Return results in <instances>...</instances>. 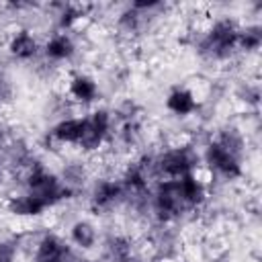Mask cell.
Wrapping results in <instances>:
<instances>
[{
	"mask_svg": "<svg viewBox=\"0 0 262 262\" xmlns=\"http://www.w3.org/2000/svg\"><path fill=\"white\" fill-rule=\"evenodd\" d=\"M237 31L239 23L231 16L213 18L192 39L196 55L207 63H227L237 53Z\"/></svg>",
	"mask_w": 262,
	"mask_h": 262,
	"instance_id": "obj_1",
	"label": "cell"
},
{
	"mask_svg": "<svg viewBox=\"0 0 262 262\" xmlns=\"http://www.w3.org/2000/svg\"><path fill=\"white\" fill-rule=\"evenodd\" d=\"M0 156H2V162H4V166H6V172L16 174L18 178H20L29 168H33V166L39 162V158H37L33 145H31L25 137H18V135H14V137L10 139V143L4 147V151H2Z\"/></svg>",
	"mask_w": 262,
	"mask_h": 262,
	"instance_id": "obj_11",
	"label": "cell"
},
{
	"mask_svg": "<svg viewBox=\"0 0 262 262\" xmlns=\"http://www.w3.org/2000/svg\"><path fill=\"white\" fill-rule=\"evenodd\" d=\"M78 262H102V260H98V258H80Z\"/></svg>",
	"mask_w": 262,
	"mask_h": 262,
	"instance_id": "obj_30",
	"label": "cell"
},
{
	"mask_svg": "<svg viewBox=\"0 0 262 262\" xmlns=\"http://www.w3.org/2000/svg\"><path fill=\"white\" fill-rule=\"evenodd\" d=\"M115 129H117V123H115L111 108L94 106L92 111H88L82 117V135H80V141L76 147L88 156L96 154L102 147L111 145Z\"/></svg>",
	"mask_w": 262,
	"mask_h": 262,
	"instance_id": "obj_4",
	"label": "cell"
},
{
	"mask_svg": "<svg viewBox=\"0 0 262 262\" xmlns=\"http://www.w3.org/2000/svg\"><path fill=\"white\" fill-rule=\"evenodd\" d=\"M14 100V82L4 68H0V106H6Z\"/></svg>",
	"mask_w": 262,
	"mask_h": 262,
	"instance_id": "obj_26",
	"label": "cell"
},
{
	"mask_svg": "<svg viewBox=\"0 0 262 262\" xmlns=\"http://www.w3.org/2000/svg\"><path fill=\"white\" fill-rule=\"evenodd\" d=\"M86 10H88V6L70 4V2L49 4V12H51V18L55 23V31H70V29H74L86 16Z\"/></svg>",
	"mask_w": 262,
	"mask_h": 262,
	"instance_id": "obj_20",
	"label": "cell"
},
{
	"mask_svg": "<svg viewBox=\"0 0 262 262\" xmlns=\"http://www.w3.org/2000/svg\"><path fill=\"white\" fill-rule=\"evenodd\" d=\"M149 248L158 260H172L180 250V235L174 225H156L149 235Z\"/></svg>",
	"mask_w": 262,
	"mask_h": 262,
	"instance_id": "obj_17",
	"label": "cell"
},
{
	"mask_svg": "<svg viewBox=\"0 0 262 262\" xmlns=\"http://www.w3.org/2000/svg\"><path fill=\"white\" fill-rule=\"evenodd\" d=\"M68 242L74 250L90 252L100 244V231L98 225L88 217H78L68 227Z\"/></svg>",
	"mask_w": 262,
	"mask_h": 262,
	"instance_id": "obj_16",
	"label": "cell"
},
{
	"mask_svg": "<svg viewBox=\"0 0 262 262\" xmlns=\"http://www.w3.org/2000/svg\"><path fill=\"white\" fill-rule=\"evenodd\" d=\"M61 186L66 188V192L70 194V199L80 196L82 192L88 190L90 186V168L86 166V162L82 160H70L61 166V170L57 172Z\"/></svg>",
	"mask_w": 262,
	"mask_h": 262,
	"instance_id": "obj_13",
	"label": "cell"
},
{
	"mask_svg": "<svg viewBox=\"0 0 262 262\" xmlns=\"http://www.w3.org/2000/svg\"><path fill=\"white\" fill-rule=\"evenodd\" d=\"M88 209L94 215L115 213L125 205V190L119 176H98L90 182L88 190Z\"/></svg>",
	"mask_w": 262,
	"mask_h": 262,
	"instance_id": "obj_6",
	"label": "cell"
},
{
	"mask_svg": "<svg viewBox=\"0 0 262 262\" xmlns=\"http://www.w3.org/2000/svg\"><path fill=\"white\" fill-rule=\"evenodd\" d=\"M201 164L209 170V174L223 182H235L244 178V162L233 158L213 139H207L201 147Z\"/></svg>",
	"mask_w": 262,
	"mask_h": 262,
	"instance_id": "obj_7",
	"label": "cell"
},
{
	"mask_svg": "<svg viewBox=\"0 0 262 262\" xmlns=\"http://www.w3.org/2000/svg\"><path fill=\"white\" fill-rule=\"evenodd\" d=\"M43 43L39 41L37 33L29 27L14 29L6 39V53L20 63H33L41 57Z\"/></svg>",
	"mask_w": 262,
	"mask_h": 262,
	"instance_id": "obj_8",
	"label": "cell"
},
{
	"mask_svg": "<svg viewBox=\"0 0 262 262\" xmlns=\"http://www.w3.org/2000/svg\"><path fill=\"white\" fill-rule=\"evenodd\" d=\"M74 104L70 102V98L66 94H53L47 102H45V111L49 113V117H53L55 121L59 119H66V117H72L70 115V108Z\"/></svg>",
	"mask_w": 262,
	"mask_h": 262,
	"instance_id": "obj_24",
	"label": "cell"
},
{
	"mask_svg": "<svg viewBox=\"0 0 262 262\" xmlns=\"http://www.w3.org/2000/svg\"><path fill=\"white\" fill-rule=\"evenodd\" d=\"M164 10H166L164 2L137 0V2L127 4L123 10H119V14L115 18V27H117L119 35H123L127 39H137V37H143L154 27L156 18Z\"/></svg>",
	"mask_w": 262,
	"mask_h": 262,
	"instance_id": "obj_5",
	"label": "cell"
},
{
	"mask_svg": "<svg viewBox=\"0 0 262 262\" xmlns=\"http://www.w3.org/2000/svg\"><path fill=\"white\" fill-rule=\"evenodd\" d=\"M4 209H6L8 215H12L16 219H39L49 211L39 199H35L33 194L25 192L23 188L16 190V192H10L6 196Z\"/></svg>",
	"mask_w": 262,
	"mask_h": 262,
	"instance_id": "obj_14",
	"label": "cell"
},
{
	"mask_svg": "<svg viewBox=\"0 0 262 262\" xmlns=\"http://www.w3.org/2000/svg\"><path fill=\"white\" fill-rule=\"evenodd\" d=\"M178 184H180L182 199H184V203H186L190 213H196V211H201L207 205V201H209V186H207V182L196 172L178 178Z\"/></svg>",
	"mask_w": 262,
	"mask_h": 262,
	"instance_id": "obj_19",
	"label": "cell"
},
{
	"mask_svg": "<svg viewBox=\"0 0 262 262\" xmlns=\"http://www.w3.org/2000/svg\"><path fill=\"white\" fill-rule=\"evenodd\" d=\"M63 94L70 98L72 104L92 106L100 100V84L88 72H74V74H70V78L66 82Z\"/></svg>",
	"mask_w": 262,
	"mask_h": 262,
	"instance_id": "obj_9",
	"label": "cell"
},
{
	"mask_svg": "<svg viewBox=\"0 0 262 262\" xmlns=\"http://www.w3.org/2000/svg\"><path fill=\"white\" fill-rule=\"evenodd\" d=\"M20 188L33 194L35 199H39L47 209H53L70 201V194L61 186L57 172L49 170L41 160L20 176Z\"/></svg>",
	"mask_w": 262,
	"mask_h": 262,
	"instance_id": "obj_3",
	"label": "cell"
},
{
	"mask_svg": "<svg viewBox=\"0 0 262 262\" xmlns=\"http://www.w3.org/2000/svg\"><path fill=\"white\" fill-rule=\"evenodd\" d=\"M76 55H78V41L70 31H53L43 41L41 57L57 68L63 63H70Z\"/></svg>",
	"mask_w": 262,
	"mask_h": 262,
	"instance_id": "obj_10",
	"label": "cell"
},
{
	"mask_svg": "<svg viewBox=\"0 0 262 262\" xmlns=\"http://www.w3.org/2000/svg\"><path fill=\"white\" fill-rule=\"evenodd\" d=\"M135 250V244L125 233H108L102 239V262H117L127 256H131Z\"/></svg>",
	"mask_w": 262,
	"mask_h": 262,
	"instance_id": "obj_21",
	"label": "cell"
},
{
	"mask_svg": "<svg viewBox=\"0 0 262 262\" xmlns=\"http://www.w3.org/2000/svg\"><path fill=\"white\" fill-rule=\"evenodd\" d=\"M4 174H6V166H4V162H2V156H0V182H2Z\"/></svg>",
	"mask_w": 262,
	"mask_h": 262,
	"instance_id": "obj_29",
	"label": "cell"
},
{
	"mask_svg": "<svg viewBox=\"0 0 262 262\" xmlns=\"http://www.w3.org/2000/svg\"><path fill=\"white\" fill-rule=\"evenodd\" d=\"M262 47V27L258 23H246L239 25L237 31V53H258V49Z\"/></svg>",
	"mask_w": 262,
	"mask_h": 262,
	"instance_id": "obj_22",
	"label": "cell"
},
{
	"mask_svg": "<svg viewBox=\"0 0 262 262\" xmlns=\"http://www.w3.org/2000/svg\"><path fill=\"white\" fill-rule=\"evenodd\" d=\"M235 98L246 106V108H258L260 104V86L258 82H242L235 88Z\"/></svg>",
	"mask_w": 262,
	"mask_h": 262,
	"instance_id": "obj_23",
	"label": "cell"
},
{
	"mask_svg": "<svg viewBox=\"0 0 262 262\" xmlns=\"http://www.w3.org/2000/svg\"><path fill=\"white\" fill-rule=\"evenodd\" d=\"M14 137V133H12V127L6 123V121H2L0 119V154L4 151V147L10 143V139Z\"/></svg>",
	"mask_w": 262,
	"mask_h": 262,
	"instance_id": "obj_27",
	"label": "cell"
},
{
	"mask_svg": "<svg viewBox=\"0 0 262 262\" xmlns=\"http://www.w3.org/2000/svg\"><path fill=\"white\" fill-rule=\"evenodd\" d=\"M156 156V172L158 178H182L186 174L199 172L201 168V149L192 141H182L174 145H166Z\"/></svg>",
	"mask_w": 262,
	"mask_h": 262,
	"instance_id": "obj_2",
	"label": "cell"
},
{
	"mask_svg": "<svg viewBox=\"0 0 262 262\" xmlns=\"http://www.w3.org/2000/svg\"><path fill=\"white\" fill-rule=\"evenodd\" d=\"M82 135V117H66L53 121V125L45 133V147L49 145H78Z\"/></svg>",
	"mask_w": 262,
	"mask_h": 262,
	"instance_id": "obj_15",
	"label": "cell"
},
{
	"mask_svg": "<svg viewBox=\"0 0 262 262\" xmlns=\"http://www.w3.org/2000/svg\"><path fill=\"white\" fill-rule=\"evenodd\" d=\"M20 252L18 237H0V262H16Z\"/></svg>",
	"mask_w": 262,
	"mask_h": 262,
	"instance_id": "obj_25",
	"label": "cell"
},
{
	"mask_svg": "<svg viewBox=\"0 0 262 262\" xmlns=\"http://www.w3.org/2000/svg\"><path fill=\"white\" fill-rule=\"evenodd\" d=\"M217 145H221L225 151H229L233 158L237 160H246L248 156V135L244 133V129L239 125L233 123H225L221 127H217L215 135L211 137Z\"/></svg>",
	"mask_w": 262,
	"mask_h": 262,
	"instance_id": "obj_18",
	"label": "cell"
},
{
	"mask_svg": "<svg viewBox=\"0 0 262 262\" xmlns=\"http://www.w3.org/2000/svg\"><path fill=\"white\" fill-rule=\"evenodd\" d=\"M80 260V256L76 254V250L72 248L70 252H66L63 256H59V258H55V260H51V262H78Z\"/></svg>",
	"mask_w": 262,
	"mask_h": 262,
	"instance_id": "obj_28",
	"label": "cell"
},
{
	"mask_svg": "<svg viewBox=\"0 0 262 262\" xmlns=\"http://www.w3.org/2000/svg\"><path fill=\"white\" fill-rule=\"evenodd\" d=\"M164 108L176 119H188L201 111V100L196 98V94L188 86L176 84L166 92Z\"/></svg>",
	"mask_w": 262,
	"mask_h": 262,
	"instance_id": "obj_12",
	"label": "cell"
}]
</instances>
